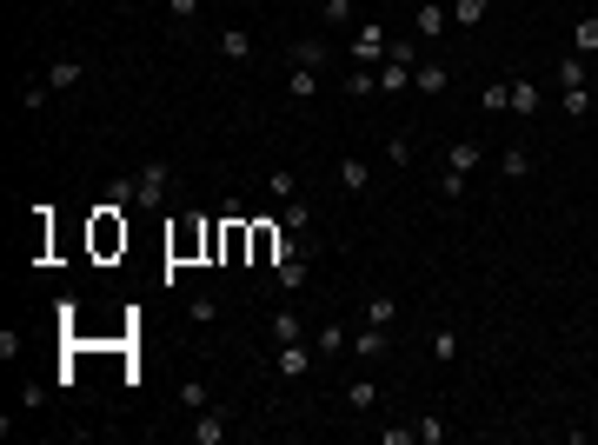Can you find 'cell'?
<instances>
[{
    "instance_id": "cell-1",
    "label": "cell",
    "mask_w": 598,
    "mask_h": 445,
    "mask_svg": "<svg viewBox=\"0 0 598 445\" xmlns=\"http://www.w3.org/2000/svg\"><path fill=\"white\" fill-rule=\"evenodd\" d=\"M166 180H174V166H166V160H147L140 174H133V207H140V213H160Z\"/></svg>"
},
{
    "instance_id": "cell-2",
    "label": "cell",
    "mask_w": 598,
    "mask_h": 445,
    "mask_svg": "<svg viewBox=\"0 0 598 445\" xmlns=\"http://www.w3.org/2000/svg\"><path fill=\"white\" fill-rule=\"evenodd\" d=\"M386 47H392V33H386V21H359V33H353V47H346V60H353V67H379V60H386Z\"/></svg>"
},
{
    "instance_id": "cell-3",
    "label": "cell",
    "mask_w": 598,
    "mask_h": 445,
    "mask_svg": "<svg viewBox=\"0 0 598 445\" xmlns=\"http://www.w3.org/2000/svg\"><path fill=\"white\" fill-rule=\"evenodd\" d=\"M452 21V7H439V0H419V13H413V40H439Z\"/></svg>"
},
{
    "instance_id": "cell-4",
    "label": "cell",
    "mask_w": 598,
    "mask_h": 445,
    "mask_svg": "<svg viewBox=\"0 0 598 445\" xmlns=\"http://www.w3.org/2000/svg\"><path fill=\"white\" fill-rule=\"evenodd\" d=\"M439 160H446L452 174H466V180H472V174H478V160H486V147H478V140H452Z\"/></svg>"
},
{
    "instance_id": "cell-5",
    "label": "cell",
    "mask_w": 598,
    "mask_h": 445,
    "mask_svg": "<svg viewBox=\"0 0 598 445\" xmlns=\"http://www.w3.org/2000/svg\"><path fill=\"white\" fill-rule=\"evenodd\" d=\"M313 352L319 346H299V339H293V346H280V379H306V372H313Z\"/></svg>"
},
{
    "instance_id": "cell-6",
    "label": "cell",
    "mask_w": 598,
    "mask_h": 445,
    "mask_svg": "<svg viewBox=\"0 0 598 445\" xmlns=\"http://www.w3.org/2000/svg\"><path fill=\"white\" fill-rule=\"evenodd\" d=\"M446 87H452V74L439 60H419L413 67V93H446Z\"/></svg>"
},
{
    "instance_id": "cell-7",
    "label": "cell",
    "mask_w": 598,
    "mask_h": 445,
    "mask_svg": "<svg viewBox=\"0 0 598 445\" xmlns=\"http://www.w3.org/2000/svg\"><path fill=\"white\" fill-rule=\"evenodd\" d=\"M372 405H379V379H366V372L346 379V413H372Z\"/></svg>"
},
{
    "instance_id": "cell-8",
    "label": "cell",
    "mask_w": 598,
    "mask_h": 445,
    "mask_svg": "<svg viewBox=\"0 0 598 445\" xmlns=\"http://www.w3.org/2000/svg\"><path fill=\"white\" fill-rule=\"evenodd\" d=\"M286 54H293V67H306V74H319V67L333 60V47H326V40H293Z\"/></svg>"
},
{
    "instance_id": "cell-9",
    "label": "cell",
    "mask_w": 598,
    "mask_h": 445,
    "mask_svg": "<svg viewBox=\"0 0 598 445\" xmlns=\"http://www.w3.org/2000/svg\"><path fill=\"white\" fill-rule=\"evenodd\" d=\"M193 445H227V413H193Z\"/></svg>"
},
{
    "instance_id": "cell-10",
    "label": "cell",
    "mask_w": 598,
    "mask_h": 445,
    "mask_svg": "<svg viewBox=\"0 0 598 445\" xmlns=\"http://www.w3.org/2000/svg\"><path fill=\"white\" fill-rule=\"evenodd\" d=\"M80 80H87V67H80V60H54V67H47V87H54V93H74Z\"/></svg>"
},
{
    "instance_id": "cell-11",
    "label": "cell",
    "mask_w": 598,
    "mask_h": 445,
    "mask_svg": "<svg viewBox=\"0 0 598 445\" xmlns=\"http://www.w3.org/2000/svg\"><path fill=\"white\" fill-rule=\"evenodd\" d=\"M293 339H306V319L293 306H280V313H272V346H293Z\"/></svg>"
},
{
    "instance_id": "cell-12",
    "label": "cell",
    "mask_w": 598,
    "mask_h": 445,
    "mask_svg": "<svg viewBox=\"0 0 598 445\" xmlns=\"http://www.w3.org/2000/svg\"><path fill=\"white\" fill-rule=\"evenodd\" d=\"M379 93H386V100H399V93H413V67H399V60H386V67H379Z\"/></svg>"
},
{
    "instance_id": "cell-13",
    "label": "cell",
    "mask_w": 598,
    "mask_h": 445,
    "mask_svg": "<svg viewBox=\"0 0 598 445\" xmlns=\"http://www.w3.org/2000/svg\"><path fill=\"white\" fill-rule=\"evenodd\" d=\"M539 107H545V93L532 87V80H512V113H519V120H532Z\"/></svg>"
},
{
    "instance_id": "cell-14",
    "label": "cell",
    "mask_w": 598,
    "mask_h": 445,
    "mask_svg": "<svg viewBox=\"0 0 598 445\" xmlns=\"http://www.w3.org/2000/svg\"><path fill=\"white\" fill-rule=\"evenodd\" d=\"M280 219H286V233H299V239H313V207H306V200H299V193H293V200H286V213H280Z\"/></svg>"
},
{
    "instance_id": "cell-15",
    "label": "cell",
    "mask_w": 598,
    "mask_h": 445,
    "mask_svg": "<svg viewBox=\"0 0 598 445\" xmlns=\"http://www.w3.org/2000/svg\"><path fill=\"white\" fill-rule=\"evenodd\" d=\"M313 346H319V352H326V359H333V352H346V346H353V333H346V326H339V319H326V326H319V333H313Z\"/></svg>"
},
{
    "instance_id": "cell-16",
    "label": "cell",
    "mask_w": 598,
    "mask_h": 445,
    "mask_svg": "<svg viewBox=\"0 0 598 445\" xmlns=\"http://www.w3.org/2000/svg\"><path fill=\"white\" fill-rule=\"evenodd\" d=\"M386 333H392V326H366V333H353V352H359V359L372 366V359L386 352Z\"/></svg>"
},
{
    "instance_id": "cell-17",
    "label": "cell",
    "mask_w": 598,
    "mask_h": 445,
    "mask_svg": "<svg viewBox=\"0 0 598 445\" xmlns=\"http://www.w3.org/2000/svg\"><path fill=\"white\" fill-rule=\"evenodd\" d=\"M592 107H598L592 87H566V93H558V113H566V120H585Z\"/></svg>"
},
{
    "instance_id": "cell-18",
    "label": "cell",
    "mask_w": 598,
    "mask_h": 445,
    "mask_svg": "<svg viewBox=\"0 0 598 445\" xmlns=\"http://www.w3.org/2000/svg\"><path fill=\"white\" fill-rule=\"evenodd\" d=\"M558 87H592V67H585V54H566V60H558Z\"/></svg>"
},
{
    "instance_id": "cell-19",
    "label": "cell",
    "mask_w": 598,
    "mask_h": 445,
    "mask_svg": "<svg viewBox=\"0 0 598 445\" xmlns=\"http://www.w3.org/2000/svg\"><path fill=\"white\" fill-rule=\"evenodd\" d=\"M499 174L505 180H525V174H532V147H505L499 153Z\"/></svg>"
},
{
    "instance_id": "cell-20",
    "label": "cell",
    "mask_w": 598,
    "mask_h": 445,
    "mask_svg": "<svg viewBox=\"0 0 598 445\" xmlns=\"http://www.w3.org/2000/svg\"><path fill=\"white\" fill-rule=\"evenodd\" d=\"M359 319H366V326H392V319H399V306H392L386 293H372L366 306H359Z\"/></svg>"
},
{
    "instance_id": "cell-21",
    "label": "cell",
    "mask_w": 598,
    "mask_h": 445,
    "mask_svg": "<svg viewBox=\"0 0 598 445\" xmlns=\"http://www.w3.org/2000/svg\"><path fill=\"white\" fill-rule=\"evenodd\" d=\"M219 54H227V60H253V33L246 27H227V33H219Z\"/></svg>"
},
{
    "instance_id": "cell-22",
    "label": "cell",
    "mask_w": 598,
    "mask_h": 445,
    "mask_svg": "<svg viewBox=\"0 0 598 445\" xmlns=\"http://www.w3.org/2000/svg\"><path fill=\"white\" fill-rule=\"evenodd\" d=\"M339 186H346V193H366V186H372V166H366V160H339Z\"/></svg>"
},
{
    "instance_id": "cell-23",
    "label": "cell",
    "mask_w": 598,
    "mask_h": 445,
    "mask_svg": "<svg viewBox=\"0 0 598 445\" xmlns=\"http://www.w3.org/2000/svg\"><path fill=\"white\" fill-rule=\"evenodd\" d=\"M478 107H486V113H512V80H486Z\"/></svg>"
},
{
    "instance_id": "cell-24",
    "label": "cell",
    "mask_w": 598,
    "mask_h": 445,
    "mask_svg": "<svg viewBox=\"0 0 598 445\" xmlns=\"http://www.w3.org/2000/svg\"><path fill=\"white\" fill-rule=\"evenodd\" d=\"M94 246L100 253H113V246H127V227H113V207L100 213V227H94Z\"/></svg>"
},
{
    "instance_id": "cell-25",
    "label": "cell",
    "mask_w": 598,
    "mask_h": 445,
    "mask_svg": "<svg viewBox=\"0 0 598 445\" xmlns=\"http://www.w3.org/2000/svg\"><path fill=\"white\" fill-rule=\"evenodd\" d=\"M346 93H353V100L379 93V67H353V74H346Z\"/></svg>"
},
{
    "instance_id": "cell-26",
    "label": "cell",
    "mask_w": 598,
    "mask_h": 445,
    "mask_svg": "<svg viewBox=\"0 0 598 445\" xmlns=\"http://www.w3.org/2000/svg\"><path fill=\"white\" fill-rule=\"evenodd\" d=\"M572 54H598V13H585V21L572 27Z\"/></svg>"
},
{
    "instance_id": "cell-27",
    "label": "cell",
    "mask_w": 598,
    "mask_h": 445,
    "mask_svg": "<svg viewBox=\"0 0 598 445\" xmlns=\"http://www.w3.org/2000/svg\"><path fill=\"white\" fill-rule=\"evenodd\" d=\"M306 280H313V266H306V260H280V286H286V293H299Z\"/></svg>"
},
{
    "instance_id": "cell-28",
    "label": "cell",
    "mask_w": 598,
    "mask_h": 445,
    "mask_svg": "<svg viewBox=\"0 0 598 445\" xmlns=\"http://www.w3.org/2000/svg\"><path fill=\"white\" fill-rule=\"evenodd\" d=\"M286 93H293V100H313V93H319V74H306V67H293V74H286Z\"/></svg>"
},
{
    "instance_id": "cell-29",
    "label": "cell",
    "mask_w": 598,
    "mask_h": 445,
    "mask_svg": "<svg viewBox=\"0 0 598 445\" xmlns=\"http://www.w3.org/2000/svg\"><path fill=\"white\" fill-rule=\"evenodd\" d=\"M433 359H439V366H452V359H459V333H452V326L433 333Z\"/></svg>"
},
{
    "instance_id": "cell-30",
    "label": "cell",
    "mask_w": 598,
    "mask_h": 445,
    "mask_svg": "<svg viewBox=\"0 0 598 445\" xmlns=\"http://www.w3.org/2000/svg\"><path fill=\"white\" fill-rule=\"evenodd\" d=\"M486 7H492V0H452V21L459 27H478V21H486Z\"/></svg>"
},
{
    "instance_id": "cell-31",
    "label": "cell",
    "mask_w": 598,
    "mask_h": 445,
    "mask_svg": "<svg viewBox=\"0 0 598 445\" xmlns=\"http://www.w3.org/2000/svg\"><path fill=\"white\" fill-rule=\"evenodd\" d=\"M413 432H419V445H446V439H452V425H446V419H419Z\"/></svg>"
},
{
    "instance_id": "cell-32",
    "label": "cell",
    "mask_w": 598,
    "mask_h": 445,
    "mask_svg": "<svg viewBox=\"0 0 598 445\" xmlns=\"http://www.w3.org/2000/svg\"><path fill=\"white\" fill-rule=\"evenodd\" d=\"M266 186H272V200H293V193H299V180L286 174V166H272V174H266Z\"/></svg>"
},
{
    "instance_id": "cell-33",
    "label": "cell",
    "mask_w": 598,
    "mask_h": 445,
    "mask_svg": "<svg viewBox=\"0 0 598 445\" xmlns=\"http://www.w3.org/2000/svg\"><path fill=\"white\" fill-rule=\"evenodd\" d=\"M180 405H186V413H207V386L186 379V386H180Z\"/></svg>"
},
{
    "instance_id": "cell-34",
    "label": "cell",
    "mask_w": 598,
    "mask_h": 445,
    "mask_svg": "<svg viewBox=\"0 0 598 445\" xmlns=\"http://www.w3.org/2000/svg\"><path fill=\"white\" fill-rule=\"evenodd\" d=\"M439 200H466V174H452V166H446V174H439Z\"/></svg>"
},
{
    "instance_id": "cell-35",
    "label": "cell",
    "mask_w": 598,
    "mask_h": 445,
    "mask_svg": "<svg viewBox=\"0 0 598 445\" xmlns=\"http://www.w3.org/2000/svg\"><path fill=\"white\" fill-rule=\"evenodd\" d=\"M319 13H326L333 27H346V21H353V0H326V7H319Z\"/></svg>"
},
{
    "instance_id": "cell-36",
    "label": "cell",
    "mask_w": 598,
    "mask_h": 445,
    "mask_svg": "<svg viewBox=\"0 0 598 445\" xmlns=\"http://www.w3.org/2000/svg\"><path fill=\"white\" fill-rule=\"evenodd\" d=\"M166 7H174V21H193V13H200V0H166Z\"/></svg>"
},
{
    "instance_id": "cell-37",
    "label": "cell",
    "mask_w": 598,
    "mask_h": 445,
    "mask_svg": "<svg viewBox=\"0 0 598 445\" xmlns=\"http://www.w3.org/2000/svg\"><path fill=\"white\" fill-rule=\"evenodd\" d=\"M319 7H326V0H319Z\"/></svg>"
}]
</instances>
